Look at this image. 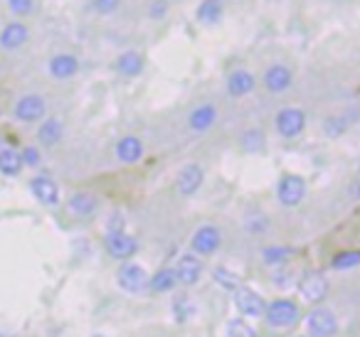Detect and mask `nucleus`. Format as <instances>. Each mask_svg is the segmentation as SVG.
I'll list each match as a JSON object with an SVG mask.
<instances>
[{
  "label": "nucleus",
  "instance_id": "1a4fd4ad",
  "mask_svg": "<svg viewBox=\"0 0 360 337\" xmlns=\"http://www.w3.org/2000/svg\"><path fill=\"white\" fill-rule=\"evenodd\" d=\"M217 119H220V114H217L215 104H198L195 109L188 114V128H191L193 133H207V131L215 128Z\"/></svg>",
  "mask_w": 360,
  "mask_h": 337
},
{
  "label": "nucleus",
  "instance_id": "2f4dec72",
  "mask_svg": "<svg viewBox=\"0 0 360 337\" xmlns=\"http://www.w3.org/2000/svg\"><path fill=\"white\" fill-rule=\"evenodd\" d=\"M121 8V0H91V11L96 15H114L116 11Z\"/></svg>",
  "mask_w": 360,
  "mask_h": 337
},
{
  "label": "nucleus",
  "instance_id": "f03ea898",
  "mask_svg": "<svg viewBox=\"0 0 360 337\" xmlns=\"http://www.w3.org/2000/svg\"><path fill=\"white\" fill-rule=\"evenodd\" d=\"M264 317L271 327L286 330V327L296 325V320H299V305H296L294 300H289V298H279V300L266 305Z\"/></svg>",
  "mask_w": 360,
  "mask_h": 337
},
{
  "label": "nucleus",
  "instance_id": "39448f33",
  "mask_svg": "<svg viewBox=\"0 0 360 337\" xmlns=\"http://www.w3.org/2000/svg\"><path fill=\"white\" fill-rule=\"evenodd\" d=\"M220 244H222L220 229H217L215 224H202V227L193 234L191 246H193V251H195V256H212V253L220 249Z\"/></svg>",
  "mask_w": 360,
  "mask_h": 337
},
{
  "label": "nucleus",
  "instance_id": "c85d7f7f",
  "mask_svg": "<svg viewBox=\"0 0 360 337\" xmlns=\"http://www.w3.org/2000/svg\"><path fill=\"white\" fill-rule=\"evenodd\" d=\"M212 276H215V281L220 283L222 288H227V291H237V288H240V278H237V273H232L230 268H215V273H212Z\"/></svg>",
  "mask_w": 360,
  "mask_h": 337
},
{
  "label": "nucleus",
  "instance_id": "412c9836",
  "mask_svg": "<svg viewBox=\"0 0 360 337\" xmlns=\"http://www.w3.org/2000/svg\"><path fill=\"white\" fill-rule=\"evenodd\" d=\"M67 207H70V212L75 214V217L89 219V217H94L96 209H99V199H96V194L86 192V190H79V192H75L70 197Z\"/></svg>",
  "mask_w": 360,
  "mask_h": 337
},
{
  "label": "nucleus",
  "instance_id": "e433bc0d",
  "mask_svg": "<svg viewBox=\"0 0 360 337\" xmlns=\"http://www.w3.org/2000/svg\"><path fill=\"white\" fill-rule=\"evenodd\" d=\"M358 170H360V165H358Z\"/></svg>",
  "mask_w": 360,
  "mask_h": 337
},
{
  "label": "nucleus",
  "instance_id": "6ab92c4d",
  "mask_svg": "<svg viewBox=\"0 0 360 337\" xmlns=\"http://www.w3.org/2000/svg\"><path fill=\"white\" fill-rule=\"evenodd\" d=\"M146 148H143V140L139 136H124V138L116 143V160L124 165H134L143 158Z\"/></svg>",
  "mask_w": 360,
  "mask_h": 337
},
{
  "label": "nucleus",
  "instance_id": "9d476101",
  "mask_svg": "<svg viewBox=\"0 0 360 337\" xmlns=\"http://www.w3.org/2000/svg\"><path fill=\"white\" fill-rule=\"evenodd\" d=\"M116 281L124 288L126 293H141L148 286V276H146V268L139 263H124L116 273Z\"/></svg>",
  "mask_w": 360,
  "mask_h": 337
},
{
  "label": "nucleus",
  "instance_id": "bb28decb",
  "mask_svg": "<svg viewBox=\"0 0 360 337\" xmlns=\"http://www.w3.org/2000/svg\"><path fill=\"white\" fill-rule=\"evenodd\" d=\"M330 266L335 271H348V268L360 266V249H353V251H340L335 253V258L330 261Z\"/></svg>",
  "mask_w": 360,
  "mask_h": 337
},
{
  "label": "nucleus",
  "instance_id": "c9c22d12",
  "mask_svg": "<svg viewBox=\"0 0 360 337\" xmlns=\"http://www.w3.org/2000/svg\"><path fill=\"white\" fill-rule=\"evenodd\" d=\"M91 337H104V335H91Z\"/></svg>",
  "mask_w": 360,
  "mask_h": 337
},
{
  "label": "nucleus",
  "instance_id": "7ed1b4c3",
  "mask_svg": "<svg viewBox=\"0 0 360 337\" xmlns=\"http://www.w3.org/2000/svg\"><path fill=\"white\" fill-rule=\"evenodd\" d=\"M274 124H276V133H279L281 138H289V140L299 138L306 131V114L301 109H296V106H284V109L276 114Z\"/></svg>",
  "mask_w": 360,
  "mask_h": 337
},
{
  "label": "nucleus",
  "instance_id": "f704fd0d",
  "mask_svg": "<svg viewBox=\"0 0 360 337\" xmlns=\"http://www.w3.org/2000/svg\"><path fill=\"white\" fill-rule=\"evenodd\" d=\"M20 158H22V165H27V168H37V165L42 163V153H40L37 145H27V148H22Z\"/></svg>",
  "mask_w": 360,
  "mask_h": 337
},
{
  "label": "nucleus",
  "instance_id": "f257e3e1",
  "mask_svg": "<svg viewBox=\"0 0 360 337\" xmlns=\"http://www.w3.org/2000/svg\"><path fill=\"white\" fill-rule=\"evenodd\" d=\"M13 116L20 124H42L47 119V101L40 94H25L15 101Z\"/></svg>",
  "mask_w": 360,
  "mask_h": 337
},
{
  "label": "nucleus",
  "instance_id": "473e14b6",
  "mask_svg": "<svg viewBox=\"0 0 360 337\" xmlns=\"http://www.w3.org/2000/svg\"><path fill=\"white\" fill-rule=\"evenodd\" d=\"M262 256H264L266 263H284L286 258L291 256V249H284V246H269L262 251Z\"/></svg>",
  "mask_w": 360,
  "mask_h": 337
},
{
  "label": "nucleus",
  "instance_id": "a211bd4d",
  "mask_svg": "<svg viewBox=\"0 0 360 337\" xmlns=\"http://www.w3.org/2000/svg\"><path fill=\"white\" fill-rule=\"evenodd\" d=\"M47 70H50L52 79H60V81L72 79V77L79 72V60H77L75 55H70V52H60V55H55L50 60Z\"/></svg>",
  "mask_w": 360,
  "mask_h": 337
},
{
  "label": "nucleus",
  "instance_id": "aec40b11",
  "mask_svg": "<svg viewBox=\"0 0 360 337\" xmlns=\"http://www.w3.org/2000/svg\"><path fill=\"white\" fill-rule=\"evenodd\" d=\"M114 70L119 72L121 77H141L143 74V70H146V60H143V55H141L139 50H126V52H121L119 57H116V62H114Z\"/></svg>",
  "mask_w": 360,
  "mask_h": 337
},
{
  "label": "nucleus",
  "instance_id": "393cba45",
  "mask_svg": "<svg viewBox=\"0 0 360 337\" xmlns=\"http://www.w3.org/2000/svg\"><path fill=\"white\" fill-rule=\"evenodd\" d=\"M175 283H178V276H175V268H160L158 273H153V276L148 278V288L153 293H165L170 291V288H175Z\"/></svg>",
  "mask_w": 360,
  "mask_h": 337
},
{
  "label": "nucleus",
  "instance_id": "c756f323",
  "mask_svg": "<svg viewBox=\"0 0 360 337\" xmlns=\"http://www.w3.org/2000/svg\"><path fill=\"white\" fill-rule=\"evenodd\" d=\"M8 11L18 18H27L35 13V0H8Z\"/></svg>",
  "mask_w": 360,
  "mask_h": 337
},
{
  "label": "nucleus",
  "instance_id": "0eeeda50",
  "mask_svg": "<svg viewBox=\"0 0 360 337\" xmlns=\"http://www.w3.org/2000/svg\"><path fill=\"white\" fill-rule=\"evenodd\" d=\"M294 86V74L286 65L281 62H274V65L266 67L264 72V89L269 94H286V91Z\"/></svg>",
  "mask_w": 360,
  "mask_h": 337
},
{
  "label": "nucleus",
  "instance_id": "f8f14e48",
  "mask_svg": "<svg viewBox=\"0 0 360 337\" xmlns=\"http://www.w3.org/2000/svg\"><path fill=\"white\" fill-rule=\"evenodd\" d=\"M27 40H30V30H27V25L20 20L6 22L3 30H0V50H6V52L20 50Z\"/></svg>",
  "mask_w": 360,
  "mask_h": 337
},
{
  "label": "nucleus",
  "instance_id": "f3484780",
  "mask_svg": "<svg viewBox=\"0 0 360 337\" xmlns=\"http://www.w3.org/2000/svg\"><path fill=\"white\" fill-rule=\"evenodd\" d=\"M299 291L306 303H321L328 296V281H326V276H321V273H309V276L301 278Z\"/></svg>",
  "mask_w": 360,
  "mask_h": 337
},
{
  "label": "nucleus",
  "instance_id": "9b49d317",
  "mask_svg": "<svg viewBox=\"0 0 360 337\" xmlns=\"http://www.w3.org/2000/svg\"><path fill=\"white\" fill-rule=\"evenodd\" d=\"M202 183H205V170L198 163H191L178 173L175 187H178V194H183V197H193L202 187Z\"/></svg>",
  "mask_w": 360,
  "mask_h": 337
},
{
  "label": "nucleus",
  "instance_id": "4be33fe9",
  "mask_svg": "<svg viewBox=\"0 0 360 337\" xmlns=\"http://www.w3.org/2000/svg\"><path fill=\"white\" fill-rule=\"evenodd\" d=\"M62 138H65V124H62L60 119H55V116L45 119L40 124V128H37V140H40V145H45V148H55Z\"/></svg>",
  "mask_w": 360,
  "mask_h": 337
},
{
  "label": "nucleus",
  "instance_id": "20e7f679",
  "mask_svg": "<svg viewBox=\"0 0 360 337\" xmlns=\"http://www.w3.org/2000/svg\"><path fill=\"white\" fill-rule=\"evenodd\" d=\"M276 197H279V202L284 204V207H296V204H301L306 197V180L294 173L281 175L279 185H276Z\"/></svg>",
  "mask_w": 360,
  "mask_h": 337
},
{
  "label": "nucleus",
  "instance_id": "2eb2a0df",
  "mask_svg": "<svg viewBox=\"0 0 360 337\" xmlns=\"http://www.w3.org/2000/svg\"><path fill=\"white\" fill-rule=\"evenodd\" d=\"M30 192L35 194V199L45 207H57L60 204V187L52 178L47 175H37L30 180Z\"/></svg>",
  "mask_w": 360,
  "mask_h": 337
},
{
  "label": "nucleus",
  "instance_id": "b1692460",
  "mask_svg": "<svg viewBox=\"0 0 360 337\" xmlns=\"http://www.w3.org/2000/svg\"><path fill=\"white\" fill-rule=\"evenodd\" d=\"M22 168H25V165H22V158L18 150L0 148V173L6 175V178H15V175H20Z\"/></svg>",
  "mask_w": 360,
  "mask_h": 337
},
{
  "label": "nucleus",
  "instance_id": "7c9ffc66",
  "mask_svg": "<svg viewBox=\"0 0 360 337\" xmlns=\"http://www.w3.org/2000/svg\"><path fill=\"white\" fill-rule=\"evenodd\" d=\"M168 11H170L168 0H150L148 8H146V15H148V20H163L168 15Z\"/></svg>",
  "mask_w": 360,
  "mask_h": 337
},
{
  "label": "nucleus",
  "instance_id": "ddd939ff",
  "mask_svg": "<svg viewBox=\"0 0 360 337\" xmlns=\"http://www.w3.org/2000/svg\"><path fill=\"white\" fill-rule=\"evenodd\" d=\"M225 89L232 99H245V96H250L257 89V79L250 70H235L227 74Z\"/></svg>",
  "mask_w": 360,
  "mask_h": 337
},
{
  "label": "nucleus",
  "instance_id": "423d86ee",
  "mask_svg": "<svg viewBox=\"0 0 360 337\" xmlns=\"http://www.w3.org/2000/svg\"><path fill=\"white\" fill-rule=\"evenodd\" d=\"M104 246L109 251V256L119 258V261H126V258H131L139 251V242L126 232H106Z\"/></svg>",
  "mask_w": 360,
  "mask_h": 337
},
{
  "label": "nucleus",
  "instance_id": "a878e982",
  "mask_svg": "<svg viewBox=\"0 0 360 337\" xmlns=\"http://www.w3.org/2000/svg\"><path fill=\"white\" fill-rule=\"evenodd\" d=\"M266 138H264V131L259 128H247L245 133L240 136V145L245 153H259L264 148Z\"/></svg>",
  "mask_w": 360,
  "mask_h": 337
},
{
  "label": "nucleus",
  "instance_id": "5701e85b",
  "mask_svg": "<svg viewBox=\"0 0 360 337\" xmlns=\"http://www.w3.org/2000/svg\"><path fill=\"white\" fill-rule=\"evenodd\" d=\"M225 15V0H200V6L195 11V18L200 25H217Z\"/></svg>",
  "mask_w": 360,
  "mask_h": 337
},
{
  "label": "nucleus",
  "instance_id": "4468645a",
  "mask_svg": "<svg viewBox=\"0 0 360 337\" xmlns=\"http://www.w3.org/2000/svg\"><path fill=\"white\" fill-rule=\"evenodd\" d=\"M306 325H309V332L314 337H333L338 332V320L326 308H316L309 315V320H306Z\"/></svg>",
  "mask_w": 360,
  "mask_h": 337
},
{
  "label": "nucleus",
  "instance_id": "cd10ccee",
  "mask_svg": "<svg viewBox=\"0 0 360 337\" xmlns=\"http://www.w3.org/2000/svg\"><path fill=\"white\" fill-rule=\"evenodd\" d=\"M321 128H323V133L328 136V138H340V136L348 131V119H345V116H328Z\"/></svg>",
  "mask_w": 360,
  "mask_h": 337
},
{
  "label": "nucleus",
  "instance_id": "72a5a7b5",
  "mask_svg": "<svg viewBox=\"0 0 360 337\" xmlns=\"http://www.w3.org/2000/svg\"><path fill=\"white\" fill-rule=\"evenodd\" d=\"M227 335L230 337H257V332L252 330L245 320H230L227 322Z\"/></svg>",
  "mask_w": 360,
  "mask_h": 337
},
{
  "label": "nucleus",
  "instance_id": "dca6fc26",
  "mask_svg": "<svg viewBox=\"0 0 360 337\" xmlns=\"http://www.w3.org/2000/svg\"><path fill=\"white\" fill-rule=\"evenodd\" d=\"M175 276H178V283L183 286H195L202 278V261L195 253H186L180 258L178 266H175Z\"/></svg>",
  "mask_w": 360,
  "mask_h": 337
},
{
  "label": "nucleus",
  "instance_id": "6e6552de",
  "mask_svg": "<svg viewBox=\"0 0 360 337\" xmlns=\"http://www.w3.org/2000/svg\"><path fill=\"white\" fill-rule=\"evenodd\" d=\"M235 305L245 317H262V315H264V310H266L264 298H262L257 291H252V288H247V286H240L235 291Z\"/></svg>",
  "mask_w": 360,
  "mask_h": 337
}]
</instances>
